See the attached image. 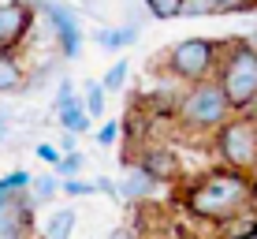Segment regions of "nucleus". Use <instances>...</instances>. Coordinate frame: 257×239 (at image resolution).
<instances>
[{
    "mask_svg": "<svg viewBox=\"0 0 257 239\" xmlns=\"http://www.w3.org/2000/svg\"><path fill=\"white\" fill-rule=\"evenodd\" d=\"M4 138H8V116L0 112V142H4Z\"/></svg>",
    "mask_w": 257,
    "mask_h": 239,
    "instance_id": "nucleus-29",
    "label": "nucleus"
},
{
    "mask_svg": "<svg viewBox=\"0 0 257 239\" xmlns=\"http://www.w3.org/2000/svg\"><path fill=\"white\" fill-rule=\"evenodd\" d=\"M250 112H253V116H257V97H253V105H250Z\"/></svg>",
    "mask_w": 257,
    "mask_h": 239,
    "instance_id": "nucleus-32",
    "label": "nucleus"
},
{
    "mask_svg": "<svg viewBox=\"0 0 257 239\" xmlns=\"http://www.w3.org/2000/svg\"><path fill=\"white\" fill-rule=\"evenodd\" d=\"M4 194H8V191H4V183H0V198H4Z\"/></svg>",
    "mask_w": 257,
    "mask_h": 239,
    "instance_id": "nucleus-36",
    "label": "nucleus"
},
{
    "mask_svg": "<svg viewBox=\"0 0 257 239\" xmlns=\"http://www.w3.org/2000/svg\"><path fill=\"white\" fill-rule=\"evenodd\" d=\"M253 202H257V176H253Z\"/></svg>",
    "mask_w": 257,
    "mask_h": 239,
    "instance_id": "nucleus-33",
    "label": "nucleus"
},
{
    "mask_svg": "<svg viewBox=\"0 0 257 239\" xmlns=\"http://www.w3.org/2000/svg\"><path fill=\"white\" fill-rule=\"evenodd\" d=\"M250 202H253V176L220 165V168H212V172L198 176V180L190 183L183 206H187L190 217L216 224V220H227L231 213L246 209Z\"/></svg>",
    "mask_w": 257,
    "mask_h": 239,
    "instance_id": "nucleus-1",
    "label": "nucleus"
},
{
    "mask_svg": "<svg viewBox=\"0 0 257 239\" xmlns=\"http://www.w3.org/2000/svg\"><path fill=\"white\" fill-rule=\"evenodd\" d=\"M30 180H34V176L26 172V168H15V172H8L0 183H4V191H8V194H15V191H26V187H30Z\"/></svg>",
    "mask_w": 257,
    "mask_h": 239,
    "instance_id": "nucleus-22",
    "label": "nucleus"
},
{
    "mask_svg": "<svg viewBox=\"0 0 257 239\" xmlns=\"http://www.w3.org/2000/svg\"><path fill=\"white\" fill-rule=\"evenodd\" d=\"M104 101H108V90H104L101 83H86V90H82V105H86V112H90L93 120H101V116H104Z\"/></svg>",
    "mask_w": 257,
    "mask_h": 239,
    "instance_id": "nucleus-18",
    "label": "nucleus"
},
{
    "mask_svg": "<svg viewBox=\"0 0 257 239\" xmlns=\"http://www.w3.org/2000/svg\"><path fill=\"white\" fill-rule=\"evenodd\" d=\"M75 224H78L75 209H52L49 220H45V239H71Z\"/></svg>",
    "mask_w": 257,
    "mask_h": 239,
    "instance_id": "nucleus-17",
    "label": "nucleus"
},
{
    "mask_svg": "<svg viewBox=\"0 0 257 239\" xmlns=\"http://www.w3.org/2000/svg\"><path fill=\"white\" fill-rule=\"evenodd\" d=\"M138 165L146 168V172L153 176L157 183H175V180L183 176L179 153H175L168 142H161V146H146V149H142V157H138Z\"/></svg>",
    "mask_w": 257,
    "mask_h": 239,
    "instance_id": "nucleus-9",
    "label": "nucleus"
},
{
    "mask_svg": "<svg viewBox=\"0 0 257 239\" xmlns=\"http://www.w3.org/2000/svg\"><path fill=\"white\" fill-rule=\"evenodd\" d=\"M112 142H119V123L116 120H108V123L97 127V146H112Z\"/></svg>",
    "mask_w": 257,
    "mask_h": 239,
    "instance_id": "nucleus-25",
    "label": "nucleus"
},
{
    "mask_svg": "<svg viewBox=\"0 0 257 239\" xmlns=\"http://www.w3.org/2000/svg\"><path fill=\"white\" fill-rule=\"evenodd\" d=\"M60 191L71 194V198H86V194H97V183H78L71 176V180H60Z\"/></svg>",
    "mask_w": 257,
    "mask_h": 239,
    "instance_id": "nucleus-24",
    "label": "nucleus"
},
{
    "mask_svg": "<svg viewBox=\"0 0 257 239\" xmlns=\"http://www.w3.org/2000/svg\"><path fill=\"white\" fill-rule=\"evenodd\" d=\"M75 83H71V78H60V86H56V97H52V112H60L64 109V105H71L75 101Z\"/></svg>",
    "mask_w": 257,
    "mask_h": 239,
    "instance_id": "nucleus-23",
    "label": "nucleus"
},
{
    "mask_svg": "<svg viewBox=\"0 0 257 239\" xmlns=\"http://www.w3.org/2000/svg\"><path fill=\"white\" fill-rule=\"evenodd\" d=\"M34 153H38L49 168H56V165H60V157H64V149H60V146H52V142H41L38 149H34Z\"/></svg>",
    "mask_w": 257,
    "mask_h": 239,
    "instance_id": "nucleus-26",
    "label": "nucleus"
},
{
    "mask_svg": "<svg viewBox=\"0 0 257 239\" xmlns=\"http://www.w3.org/2000/svg\"><path fill=\"white\" fill-rule=\"evenodd\" d=\"M142 8H146L153 19H183V0H142Z\"/></svg>",
    "mask_w": 257,
    "mask_h": 239,
    "instance_id": "nucleus-19",
    "label": "nucleus"
},
{
    "mask_svg": "<svg viewBox=\"0 0 257 239\" xmlns=\"http://www.w3.org/2000/svg\"><path fill=\"white\" fill-rule=\"evenodd\" d=\"M216 232H220V239H242V235L257 232V209H253V202L246 209H238V213H231L227 220H216Z\"/></svg>",
    "mask_w": 257,
    "mask_h": 239,
    "instance_id": "nucleus-14",
    "label": "nucleus"
},
{
    "mask_svg": "<svg viewBox=\"0 0 257 239\" xmlns=\"http://www.w3.org/2000/svg\"><path fill=\"white\" fill-rule=\"evenodd\" d=\"M56 120H60L64 131H75V135H90V131H93V116L86 112L82 97H75L71 105H64V109L56 112Z\"/></svg>",
    "mask_w": 257,
    "mask_h": 239,
    "instance_id": "nucleus-15",
    "label": "nucleus"
},
{
    "mask_svg": "<svg viewBox=\"0 0 257 239\" xmlns=\"http://www.w3.org/2000/svg\"><path fill=\"white\" fill-rule=\"evenodd\" d=\"M242 38H246V41H250V45H253V52H257V26H253V30H250V34H242Z\"/></svg>",
    "mask_w": 257,
    "mask_h": 239,
    "instance_id": "nucleus-30",
    "label": "nucleus"
},
{
    "mask_svg": "<svg viewBox=\"0 0 257 239\" xmlns=\"http://www.w3.org/2000/svg\"><path fill=\"white\" fill-rule=\"evenodd\" d=\"M34 23H38V8L34 4H15V0H0V52H15L30 41Z\"/></svg>",
    "mask_w": 257,
    "mask_h": 239,
    "instance_id": "nucleus-7",
    "label": "nucleus"
},
{
    "mask_svg": "<svg viewBox=\"0 0 257 239\" xmlns=\"http://www.w3.org/2000/svg\"><path fill=\"white\" fill-rule=\"evenodd\" d=\"M38 12H45V19L52 23V38L64 60H75L82 52V15L64 0H38Z\"/></svg>",
    "mask_w": 257,
    "mask_h": 239,
    "instance_id": "nucleus-6",
    "label": "nucleus"
},
{
    "mask_svg": "<svg viewBox=\"0 0 257 239\" xmlns=\"http://www.w3.org/2000/svg\"><path fill=\"white\" fill-rule=\"evenodd\" d=\"M75 142H78L75 131H64V135H60V149H64V153H71V149H75Z\"/></svg>",
    "mask_w": 257,
    "mask_h": 239,
    "instance_id": "nucleus-27",
    "label": "nucleus"
},
{
    "mask_svg": "<svg viewBox=\"0 0 257 239\" xmlns=\"http://www.w3.org/2000/svg\"><path fill=\"white\" fill-rule=\"evenodd\" d=\"M257 12V0H183L187 19H209V15H242Z\"/></svg>",
    "mask_w": 257,
    "mask_h": 239,
    "instance_id": "nucleus-10",
    "label": "nucleus"
},
{
    "mask_svg": "<svg viewBox=\"0 0 257 239\" xmlns=\"http://www.w3.org/2000/svg\"><path fill=\"white\" fill-rule=\"evenodd\" d=\"M26 194H30V202H34V206H49V202L60 194V176H56V172L34 176V180H30V187H26Z\"/></svg>",
    "mask_w": 257,
    "mask_h": 239,
    "instance_id": "nucleus-16",
    "label": "nucleus"
},
{
    "mask_svg": "<svg viewBox=\"0 0 257 239\" xmlns=\"http://www.w3.org/2000/svg\"><path fill=\"white\" fill-rule=\"evenodd\" d=\"M242 239H257V232H250V235H242Z\"/></svg>",
    "mask_w": 257,
    "mask_h": 239,
    "instance_id": "nucleus-35",
    "label": "nucleus"
},
{
    "mask_svg": "<svg viewBox=\"0 0 257 239\" xmlns=\"http://www.w3.org/2000/svg\"><path fill=\"white\" fill-rule=\"evenodd\" d=\"M157 187H161V183H157L138 161L127 165V172H123V180H119V194H123L127 202H149V198L157 194Z\"/></svg>",
    "mask_w": 257,
    "mask_h": 239,
    "instance_id": "nucleus-11",
    "label": "nucleus"
},
{
    "mask_svg": "<svg viewBox=\"0 0 257 239\" xmlns=\"http://www.w3.org/2000/svg\"><path fill=\"white\" fill-rule=\"evenodd\" d=\"M52 172L60 176V180H71V176H78L82 172V149H71V153L60 157V165L52 168Z\"/></svg>",
    "mask_w": 257,
    "mask_h": 239,
    "instance_id": "nucleus-21",
    "label": "nucleus"
},
{
    "mask_svg": "<svg viewBox=\"0 0 257 239\" xmlns=\"http://www.w3.org/2000/svg\"><path fill=\"white\" fill-rule=\"evenodd\" d=\"M15 4H34V8H38V0H15Z\"/></svg>",
    "mask_w": 257,
    "mask_h": 239,
    "instance_id": "nucleus-31",
    "label": "nucleus"
},
{
    "mask_svg": "<svg viewBox=\"0 0 257 239\" xmlns=\"http://www.w3.org/2000/svg\"><path fill=\"white\" fill-rule=\"evenodd\" d=\"M227 116H231V105H227L224 90L216 86V78L190 83L183 97L175 101V127L187 138H209Z\"/></svg>",
    "mask_w": 257,
    "mask_h": 239,
    "instance_id": "nucleus-2",
    "label": "nucleus"
},
{
    "mask_svg": "<svg viewBox=\"0 0 257 239\" xmlns=\"http://www.w3.org/2000/svg\"><path fill=\"white\" fill-rule=\"evenodd\" d=\"M104 239H131V232H127V228H116V232H108Z\"/></svg>",
    "mask_w": 257,
    "mask_h": 239,
    "instance_id": "nucleus-28",
    "label": "nucleus"
},
{
    "mask_svg": "<svg viewBox=\"0 0 257 239\" xmlns=\"http://www.w3.org/2000/svg\"><path fill=\"white\" fill-rule=\"evenodd\" d=\"M127 75H131V64H127V60H112V67L104 71L101 86H104L108 94H119L123 86H127Z\"/></svg>",
    "mask_w": 257,
    "mask_h": 239,
    "instance_id": "nucleus-20",
    "label": "nucleus"
},
{
    "mask_svg": "<svg viewBox=\"0 0 257 239\" xmlns=\"http://www.w3.org/2000/svg\"><path fill=\"white\" fill-rule=\"evenodd\" d=\"M138 30H142V26H135V23L101 26V30H93V41H97L104 52H119V49H131V45L138 41Z\"/></svg>",
    "mask_w": 257,
    "mask_h": 239,
    "instance_id": "nucleus-13",
    "label": "nucleus"
},
{
    "mask_svg": "<svg viewBox=\"0 0 257 239\" xmlns=\"http://www.w3.org/2000/svg\"><path fill=\"white\" fill-rule=\"evenodd\" d=\"M224 45L227 38H183L164 52V67L172 78H179L187 86L212 78L220 67V56H224Z\"/></svg>",
    "mask_w": 257,
    "mask_h": 239,
    "instance_id": "nucleus-5",
    "label": "nucleus"
},
{
    "mask_svg": "<svg viewBox=\"0 0 257 239\" xmlns=\"http://www.w3.org/2000/svg\"><path fill=\"white\" fill-rule=\"evenodd\" d=\"M30 86V75L19 64L15 52H0V94H26Z\"/></svg>",
    "mask_w": 257,
    "mask_h": 239,
    "instance_id": "nucleus-12",
    "label": "nucleus"
},
{
    "mask_svg": "<svg viewBox=\"0 0 257 239\" xmlns=\"http://www.w3.org/2000/svg\"><path fill=\"white\" fill-rule=\"evenodd\" d=\"M30 194L26 191H15V194H4L0 198V239H26L30 232Z\"/></svg>",
    "mask_w": 257,
    "mask_h": 239,
    "instance_id": "nucleus-8",
    "label": "nucleus"
},
{
    "mask_svg": "<svg viewBox=\"0 0 257 239\" xmlns=\"http://www.w3.org/2000/svg\"><path fill=\"white\" fill-rule=\"evenodd\" d=\"M78 4H90V8H93V4H97V0H78Z\"/></svg>",
    "mask_w": 257,
    "mask_h": 239,
    "instance_id": "nucleus-34",
    "label": "nucleus"
},
{
    "mask_svg": "<svg viewBox=\"0 0 257 239\" xmlns=\"http://www.w3.org/2000/svg\"><path fill=\"white\" fill-rule=\"evenodd\" d=\"M212 149L216 161L238 172H257V116L253 112H231L216 131H212Z\"/></svg>",
    "mask_w": 257,
    "mask_h": 239,
    "instance_id": "nucleus-4",
    "label": "nucleus"
},
{
    "mask_svg": "<svg viewBox=\"0 0 257 239\" xmlns=\"http://www.w3.org/2000/svg\"><path fill=\"white\" fill-rule=\"evenodd\" d=\"M216 86L224 90L231 112H250L253 97H257V52L246 38H227L224 56L216 67Z\"/></svg>",
    "mask_w": 257,
    "mask_h": 239,
    "instance_id": "nucleus-3",
    "label": "nucleus"
}]
</instances>
